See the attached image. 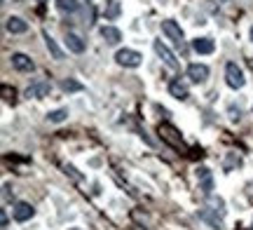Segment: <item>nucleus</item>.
I'll list each match as a JSON object with an SVG mask.
<instances>
[{"label":"nucleus","instance_id":"1","mask_svg":"<svg viewBox=\"0 0 253 230\" xmlns=\"http://www.w3.org/2000/svg\"><path fill=\"white\" fill-rule=\"evenodd\" d=\"M225 83L230 90H242L246 85V78H244V71L235 64V61H230L225 66Z\"/></svg>","mask_w":253,"mask_h":230},{"label":"nucleus","instance_id":"2","mask_svg":"<svg viewBox=\"0 0 253 230\" xmlns=\"http://www.w3.org/2000/svg\"><path fill=\"white\" fill-rule=\"evenodd\" d=\"M153 47H155V54L160 56V59H162L164 64H167L169 68H171V71H178V68H181V64H178V59H176V54H173L171 49H169V47L164 45L162 40H155Z\"/></svg>","mask_w":253,"mask_h":230},{"label":"nucleus","instance_id":"3","mask_svg":"<svg viewBox=\"0 0 253 230\" xmlns=\"http://www.w3.org/2000/svg\"><path fill=\"white\" fill-rule=\"evenodd\" d=\"M115 61L120 66H125V68H138L141 61H143V56L138 54L136 49H120L118 54H115Z\"/></svg>","mask_w":253,"mask_h":230},{"label":"nucleus","instance_id":"4","mask_svg":"<svg viewBox=\"0 0 253 230\" xmlns=\"http://www.w3.org/2000/svg\"><path fill=\"white\" fill-rule=\"evenodd\" d=\"M9 59H12V66H14L17 71H21V73H31V71L36 68L33 59H31L28 54H24V52H14Z\"/></svg>","mask_w":253,"mask_h":230},{"label":"nucleus","instance_id":"5","mask_svg":"<svg viewBox=\"0 0 253 230\" xmlns=\"http://www.w3.org/2000/svg\"><path fill=\"white\" fill-rule=\"evenodd\" d=\"M162 31H164V36L169 38V40L178 43V45L183 43V28L178 26L173 19H164V21H162Z\"/></svg>","mask_w":253,"mask_h":230},{"label":"nucleus","instance_id":"6","mask_svg":"<svg viewBox=\"0 0 253 230\" xmlns=\"http://www.w3.org/2000/svg\"><path fill=\"white\" fill-rule=\"evenodd\" d=\"M12 214H14V221L26 223L36 216V209H33V204H28V202H17L14 209H12Z\"/></svg>","mask_w":253,"mask_h":230},{"label":"nucleus","instance_id":"7","mask_svg":"<svg viewBox=\"0 0 253 230\" xmlns=\"http://www.w3.org/2000/svg\"><path fill=\"white\" fill-rule=\"evenodd\" d=\"M188 78H190V83H195V85L207 83L209 66H204V64H190L188 66Z\"/></svg>","mask_w":253,"mask_h":230},{"label":"nucleus","instance_id":"8","mask_svg":"<svg viewBox=\"0 0 253 230\" xmlns=\"http://www.w3.org/2000/svg\"><path fill=\"white\" fill-rule=\"evenodd\" d=\"M197 181H199V190L204 195H211L213 190V176L207 167H197Z\"/></svg>","mask_w":253,"mask_h":230},{"label":"nucleus","instance_id":"9","mask_svg":"<svg viewBox=\"0 0 253 230\" xmlns=\"http://www.w3.org/2000/svg\"><path fill=\"white\" fill-rule=\"evenodd\" d=\"M169 94H171L173 99H178V101H188L190 90H188V85L185 83H181V78H176V80L169 83Z\"/></svg>","mask_w":253,"mask_h":230},{"label":"nucleus","instance_id":"10","mask_svg":"<svg viewBox=\"0 0 253 230\" xmlns=\"http://www.w3.org/2000/svg\"><path fill=\"white\" fill-rule=\"evenodd\" d=\"M49 92H52V85L49 83H36V85H31L26 90V96H33V99H45V96H49Z\"/></svg>","mask_w":253,"mask_h":230},{"label":"nucleus","instance_id":"11","mask_svg":"<svg viewBox=\"0 0 253 230\" xmlns=\"http://www.w3.org/2000/svg\"><path fill=\"white\" fill-rule=\"evenodd\" d=\"M192 49H195L197 54H213L216 43H213L211 38H197V40H192Z\"/></svg>","mask_w":253,"mask_h":230},{"label":"nucleus","instance_id":"12","mask_svg":"<svg viewBox=\"0 0 253 230\" xmlns=\"http://www.w3.org/2000/svg\"><path fill=\"white\" fill-rule=\"evenodd\" d=\"M5 28H7L12 36H19V33H26V31H28V24L21 17H7Z\"/></svg>","mask_w":253,"mask_h":230},{"label":"nucleus","instance_id":"13","mask_svg":"<svg viewBox=\"0 0 253 230\" xmlns=\"http://www.w3.org/2000/svg\"><path fill=\"white\" fill-rule=\"evenodd\" d=\"M66 47L71 49L73 54H82L84 52V40L78 33H66Z\"/></svg>","mask_w":253,"mask_h":230},{"label":"nucleus","instance_id":"14","mask_svg":"<svg viewBox=\"0 0 253 230\" xmlns=\"http://www.w3.org/2000/svg\"><path fill=\"white\" fill-rule=\"evenodd\" d=\"M42 38H45V45H47V49H49V54H52V59H56V61H63V49L59 45H56V40L52 36H49V33H42Z\"/></svg>","mask_w":253,"mask_h":230},{"label":"nucleus","instance_id":"15","mask_svg":"<svg viewBox=\"0 0 253 230\" xmlns=\"http://www.w3.org/2000/svg\"><path fill=\"white\" fill-rule=\"evenodd\" d=\"M120 14H122V5H120V0H106V7H103V17L110 19V21H115Z\"/></svg>","mask_w":253,"mask_h":230},{"label":"nucleus","instance_id":"16","mask_svg":"<svg viewBox=\"0 0 253 230\" xmlns=\"http://www.w3.org/2000/svg\"><path fill=\"white\" fill-rule=\"evenodd\" d=\"M101 36H103V40H106L108 45H118L120 40H122V33H120V28H115V26H103L101 28Z\"/></svg>","mask_w":253,"mask_h":230},{"label":"nucleus","instance_id":"17","mask_svg":"<svg viewBox=\"0 0 253 230\" xmlns=\"http://www.w3.org/2000/svg\"><path fill=\"white\" fill-rule=\"evenodd\" d=\"M160 134H162V138H167L169 143L181 146V137H178V132H176L171 125H160Z\"/></svg>","mask_w":253,"mask_h":230},{"label":"nucleus","instance_id":"18","mask_svg":"<svg viewBox=\"0 0 253 230\" xmlns=\"http://www.w3.org/2000/svg\"><path fill=\"white\" fill-rule=\"evenodd\" d=\"M56 7L61 9L63 14H75L80 9V2L78 0H56Z\"/></svg>","mask_w":253,"mask_h":230},{"label":"nucleus","instance_id":"19","mask_svg":"<svg viewBox=\"0 0 253 230\" xmlns=\"http://www.w3.org/2000/svg\"><path fill=\"white\" fill-rule=\"evenodd\" d=\"M47 120L54 122V125H59V122H63V120H68V108H59V111L47 113Z\"/></svg>","mask_w":253,"mask_h":230},{"label":"nucleus","instance_id":"20","mask_svg":"<svg viewBox=\"0 0 253 230\" xmlns=\"http://www.w3.org/2000/svg\"><path fill=\"white\" fill-rule=\"evenodd\" d=\"M61 90H63V92H82L84 87H82V83H78V80L68 78V80H61Z\"/></svg>","mask_w":253,"mask_h":230},{"label":"nucleus","instance_id":"21","mask_svg":"<svg viewBox=\"0 0 253 230\" xmlns=\"http://www.w3.org/2000/svg\"><path fill=\"white\" fill-rule=\"evenodd\" d=\"M66 172H68V174L73 176V179H75V181H82V176L78 174V169H75V167H71V165H66Z\"/></svg>","mask_w":253,"mask_h":230},{"label":"nucleus","instance_id":"22","mask_svg":"<svg viewBox=\"0 0 253 230\" xmlns=\"http://www.w3.org/2000/svg\"><path fill=\"white\" fill-rule=\"evenodd\" d=\"M0 226H2V230L9 228V219H7V212H5V209L0 212Z\"/></svg>","mask_w":253,"mask_h":230},{"label":"nucleus","instance_id":"23","mask_svg":"<svg viewBox=\"0 0 253 230\" xmlns=\"http://www.w3.org/2000/svg\"><path fill=\"white\" fill-rule=\"evenodd\" d=\"M249 33H251V40H253V26H251V31H249Z\"/></svg>","mask_w":253,"mask_h":230},{"label":"nucleus","instance_id":"24","mask_svg":"<svg viewBox=\"0 0 253 230\" xmlns=\"http://www.w3.org/2000/svg\"><path fill=\"white\" fill-rule=\"evenodd\" d=\"M218 2H230V0H218Z\"/></svg>","mask_w":253,"mask_h":230},{"label":"nucleus","instance_id":"25","mask_svg":"<svg viewBox=\"0 0 253 230\" xmlns=\"http://www.w3.org/2000/svg\"><path fill=\"white\" fill-rule=\"evenodd\" d=\"M68 230H82V228H68Z\"/></svg>","mask_w":253,"mask_h":230},{"label":"nucleus","instance_id":"26","mask_svg":"<svg viewBox=\"0 0 253 230\" xmlns=\"http://www.w3.org/2000/svg\"><path fill=\"white\" fill-rule=\"evenodd\" d=\"M38 2H45V0H38Z\"/></svg>","mask_w":253,"mask_h":230},{"label":"nucleus","instance_id":"27","mask_svg":"<svg viewBox=\"0 0 253 230\" xmlns=\"http://www.w3.org/2000/svg\"><path fill=\"white\" fill-rule=\"evenodd\" d=\"M87 2H91V0H87Z\"/></svg>","mask_w":253,"mask_h":230}]
</instances>
